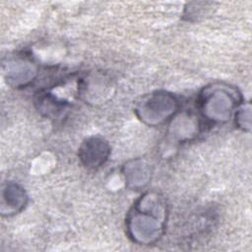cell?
<instances>
[{
    "instance_id": "6da1fadb",
    "label": "cell",
    "mask_w": 252,
    "mask_h": 252,
    "mask_svg": "<svg viewBox=\"0 0 252 252\" xmlns=\"http://www.w3.org/2000/svg\"><path fill=\"white\" fill-rule=\"evenodd\" d=\"M167 206L162 195L145 192L132 206L125 220L128 238L138 245L156 244L165 231Z\"/></svg>"
},
{
    "instance_id": "7a4b0ae2",
    "label": "cell",
    "mask_w": 252,
    "mask_h": 252,
    "mask_svg": "<svg viewBox=\"0 0 252 252\" xmlns=\"http://www.w3.org/2000/svg\"><path fill=\"white\" fill-rule=\"evenodd\" d=\"M202 116L212 123L228 121L241 103L238 91L223 83H213L204 87L198 98Z\"/></svg>"
},
{
    "instance_id": "3957f363",
    "label": "cell",
    "mask_w": 252,
    "mask_h": 252,
    "mask_svg": "<svg viewBox=\"0 0 252 252\" xmlns=\"http://www.w3.org/2000/svg\"><path fill=\"white\" fill-rule=\"evenodd\" d=\"M179 109L177 97L165 91L145 95L135 107L136 116L148 126H159L170 120Z\"/></svg>"
},
{
    "instance_id": "277c9868",
    "label": "cell",
    "mask_w": 252,
    "mask_h": 252,
    "mask_svg": "<svg viewBox=\"0 0 252 252\" xmlns=\"http://www.w3.org/2000/svg\"><path fill=\"white\" fill-rule=\"evenodd\" d=\"M4 78L14 88L26 87L34 80L37 74V66L28 57L16 56L3 64Z\"/></svg>"
},
{
    "instance_id": "5b68a950",
    "label": "cell",
    "mask_w": 252,
    "mask_h": 252,
    "mask_svg": "<svg viewBox=\"0 0 252 252\" xmlns=\"http://www.w3.org/2000/svg\"><path fill=\"white\" fill-rule=\"evenodd\" d=\"M110 155L109 144L101 137L91 136L83 141L79 147L78 157L81 163L90 169L103 165Z\"/></svg>"
},
{
    "instance_id": "8992f818",
    "label": "cell",
    "mask_w": 252,
    "mask_h": 252,
    "mask_svg": "<svg viewBox=\"0 0 252 252\" xmlns=\"http://www.w3.org/2000/svg\"><path fill=\"white\" fill-rule=\"evenodd\" d=\"M28 201L29 196L23 186L15 182H7L1 191V215L11 217L21 213L26 208Z\"/></svg>"
},
{
    "instance_id": "52a82bcc",
    "label": "cell",
    "mask_w": 252,
    "mask_h": 252,
    "mask_svg": "<svg viewBox=\"0 0 252 252\" xmlns=\"http://www.w3.org/2000/svg\"><path fill=\"white\" fill-rule=\"evenodd\" d=\"M127 187L131 190L143 189L151 180V167L146 160L135 158L127 161L122 167Z\"/></svg>"
},
{
    "instance_id": "ba28073f",
    "label": "cell",
    "mask_w": 252,
    "mask_h": 252,
    "mask_svg": "<svg viewBox=\"0 0 252 252\" xmlns=\"http://www.w3.org/2000/svg\"><path fill=\"white\" fill-rule=\"evenodd\" d=\"M35 105L41 114L56 119L63 115L64 111L67 109L68 102L52 93L39 92L36 94Z\"/></svg>"
},
{
    "instance_id": "9c48e42d",
    "label": "cell",
    "mask_w": 252,
    "mask_h": 252,
    "mask_svg": "<svg viewBox=\"0 0 252 252\" xmlns=\"http://www.w3.org/2000/svg\"><path fill=\"white\" fill-rule=\"evenodd\" d=\"M235 125L243 131L249 132L251 129V104L241 102L235 110Z\"/></svg>"
}]
</instances>
